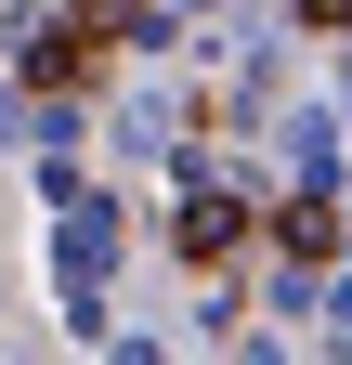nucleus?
Segmentation results:
<instances>
[{"label":"nucleus","instance_id":"1","mask_svg":"<svg viewBox=\"0 0 352 365\" xmlns=\"http://www.w3.org/2000/svg\"><path fill=\"white\" fill-rule=\"evenodd\" d=\"M105 53H118V39H92V26L66 14V26H53V39L26 53V78H39V91H92V78H105Z\"/></svg>","mask_w":352,"mask_h":365},{"label":"nucleus","instance_id":"2","mask_svg":"<svg viewBox=\"0 0 352 365\" xmlns=\"http://www.w3.org/2000/svg\"><path fill=\"white\" fill-rule=\"evenodd\" d=\"M248 235H261V222H248L235 196H183V222H170V248H183V261H235Z\"/></svg>","mask_w":352,"mask_h":365},{"label":"nucleus","instance_id":"3","mask_svg":"<svg viewBox=\"0 0 352 365\" xmlns=\"http://www.w3.org/2000/svg\"><path fill=\"white\" fill-rule=\"evenodd\" d=\"M274 248H287V261H339V222H326V196H287V209H274Z\"/></svg>","mask_w":352,"mask_h":365},{"label":"nucleus","instance_id":"4","mask_svg":"<svg viewBox=\"0 0 352 365\" xmlns=\"http://www.w3.org/2000/svg\"><path fill=\"white\" fill-rule=\"evenodd\" d=\"M78 26H92V39H130V26H144V0H78Z\"/></svg>","mask_w":352,"mask_h":365},{"label":"nucleus","instance_id":"5","mask_svg":"<svg viewBox=\"0 0 352 365\" xmlns=\"http://www.w3.org/2000/svg\"><path fill=\"white\" fill-rule=\"evenodd\" d=\"M300 26H326V39H339V26H352V0H300Z\"/></svg>","mask_w":352,"mask_h":365}]
</instances>
